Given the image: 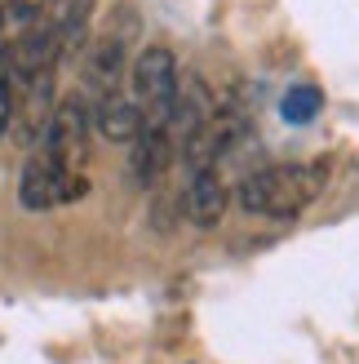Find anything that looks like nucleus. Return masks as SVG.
<instances>
[{"label": "nucleus", "mask_w": 359, "mask_h": 364, "mask_svg": "<svg viewBox=\"0 0 359 364\" xmlns=\"http://www.w3.org/2000/svg\"><path fill=\"white\" fill-rule=\"evenodd\" d=\"M324 187L319 165H271L240 182V205L258 218H297Z\"/></svg>", "instance_id": "f257e3e1"}, {"label": "nucleus", "mask_w": 359, "mask_h": 364, "mask_svg": "<svg viewBox=\"0 0 359 364\" xmlns=\"http://www.w3.org/2000/svg\"><path fill=\"white\" fill-rule=\"evenodd\" d=\"M94 124L106 142H138L142 138V112L129 94H111L94 107Z\"/></svg>", "instance_id": "1a4fd4ad"}, {"label": "nucleus", "mask_w": 359, "mask_h": 364, "mask_svg": "<svg viewBox=\"0 0 359 364\" xmlns=\"http://www.w3.org/2000/svg\"><path fill=\"white\" fill-rule=\"evenodd\" d=\"M129 80H133V102H138V112H142V134L147 129H169V116H173V94H177V63H173V53L165 45H147L138 53V63L129 71Z\"/></svg>", "instance_id": "f03ea898"}, {"label": "nucleus", "mask_w": 359, "mask_h": 364, "mask_svg": "<svg viewBox=\"0 0 359 364\" xmlns=\"http://www.w3.org/2000/svg\"><path fill=\"white\" fill-rule=\"evenodd\" d=\"M226 182L218 169H200V173H191V187L182 196V205H187V218L195 227H218L222 223V213H226Z\"/></svg>", "instance_id": "6e6552de"}, {"label": "nucleus", "mask_w": 359, "mask_h": 364, "mask_svg": "<svg viewBox=\"0 0 359 364\" xmlns=\"http://www.w3.org/2000/svg\"><path fill=\"white\" fill-rule=\"evenodd\" d=\"M13 129V80H9V49L0 45V134Z\"/></svg>", "instance_id": "ddd939ff"}, {"label": "nucleus", "mask_w": 359, "mask_h": 364, "mask_svg": "<svg viewBox=\"0 0 359 364\" xmlns=\"http://www.w3.org/2000/svg\"><path fill=\"white\" fill-rule=\"evenodd\" d=\"M89 129H94V107H89L80 94L58 98V107H53V116H49V129L40 134V147H49V151L58 156L67 169L84 173Z\"/></svg>", "instance_id": "20e7f679"}, {"label": "nucleus", "mask_w": 359, "mask_h": 364, "mask_svg": "<svg viewBox=\"0 0 359 364\" xmlns=\"http://www.w3.org/2000/svg\"><path fill=\"white\" fill-rule=\"evenodd\" d=\"M319 107H324V94H319L315 85H293L280 102V116L289 124H311L319 116Z\"/></svg>", "instance_id": "f8f14e48"}, {"label": "nucleus", "mask_w": 359, "mask_h": 364, "mask_svg": "<svg viewBox=\"0 0 359 364\" xmlns=\"http://www.w3.org/2000/svg\"><path fill=\"white\" fill-rule=\"evenodd\" d=\"M45 0H0V45L13 49L23 36H31L40 27Z\"/></svg>", "instance_id": "9b49d317"}, {"label": "nucleus", "mask_w": 359, "mask_h": 364, "mask_svg": "<svg viewBox=\"0 0 359 364\" xmlns=\"http://www.w3.org/2000/svg\"><path fill=\"white\" fill-rule=\"evenodd\" d=\"M244 129V120L236 112H213L200 129H195L187 138V147H182V160L191 165V173H200V169H218V160L236 147V138Z\"/></svg>", "instance_id": "423d86ee"}, {"label": "nucleus", "mask_w": 359, "mask_h": 364, "mask_svg": "<svg viewBox=\"0 0 359 364\" xmlns=\"http://www.w3.org/2000/svg\"><path fill=\"white\" fill-rule=\"evenodd\" d=\"M89 191V178L67 169L58 156H53L49 147H40L35 142L27 165H23V182H18V200H23L27 209H53V205H67V200H80Z\"/></svg>", "instance_id": "7ed1b4c3"}, {"label": "nucleus", "mask_w": 359, "mask_h": 364, "mask_svg": "<svg viewBox=\"0 0 359 364\" xmlns=\"http://www.w3.org/2000/svg\"><path fill=\"white\" fill-rule=\"evenodd\" d=\"M94 5L98 0H45L40 27H49L62 41V49H71L84 36V23H89V14H94Z\"/></svg>", "instance_id": "9d476101"}, {"label": "nucleus", "mask_w": 359, "mask_h": 364, "mask_svg": "<svg viewBox=\"0 0 359 364\" xmlns=\"http://www.w3.org/2000/svg\"><path fill=\"white\" fill-rule=\"evenodd\" d=\"M129 31H120V23L111 31H102L84 53V89H89V107L106 102L111 94H120V76H124V63H129Z\"/></svg>", "instance_id": "39448f33"}, {"label": "nucleus", "mask_w": 359, "mask_h": 364, "mask_svg": "<svg viewBox=\"0 0 359 364\" xmlns=\"http://www.w3.org/2000/svg\"><path fill=\"white\" fill-rule=\"evenodd\" d=\"M213 112H218V107H213V94H209V85H204L200 76H182V80H177L173 116H169V138L177 142V151L187 147V138L200 129Z\"/></svg>", "instance_id": "0eeeda50"}]
</instances>
